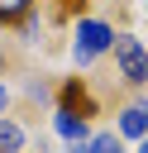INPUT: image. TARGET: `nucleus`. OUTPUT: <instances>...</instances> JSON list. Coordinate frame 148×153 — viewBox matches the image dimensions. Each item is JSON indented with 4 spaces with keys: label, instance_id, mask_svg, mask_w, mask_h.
Segmentation results:
<instances>
[{
    "label": "nucleus",
    "instance_id": "f257e3e1",
    "mask_svg": "<svg viewBox=\"0 0 148 153\" xmlns=\"http://www.w3.org/2000/svg\"><path fill=\"white\" fill-rule=\"evenodd\" d=\"M110 48H115V57H119L124 76H129L134 86H148V53H143V43H138V38H129V33H115V38H110Z\"/></svg>",
    "mask_w": 148,
    "mask_h": 153
},
{
    "label": "nucleus",
    "instance_id": "f03ea898",
    "mask_svg": "<svg viewBox=\"0 0 148 153\" xmlns=\"http://www.w3.org/2000/svg\"><path fill=\"white\" fill-rule=\"evenodd\" d=\"M110 38H115V33H110L100 19H81V24H76V62H91L95 53H105Z\"/></svg>",
    "mask_w": 148,
    "mask_h": 153
},
{
    "label": "nucleus",
    "instance_id": "7ed1b4c3",
    "mask_svg": "<svg viewBox=\"0 0 148 153\" xmlns=\"http://www.w3.org/2000/svg\"><path fill=\"white\" fill-rule=\"evenodd\" d=\"M119 129H124L129 139H143V134H148V110H143V105H129V110L119 115Z\"/></svg>",
    "mask_w": 148,
    "mask_h": 153
},
{
    "label": "nucleus",
    "instance_id": "20e7f679",
    "mask_svg": "<svg viewBox=\"0 0 148 153\" xmlns=\"http://www.w3.org/2000/svg\"><path fill=\"white\" fill-rule=\"evenodd\" d=\"M57 134H62L67 143H86V124H81L72 110H57Z\"/></svg>",
    "mask_w": 148,
    "mask_h": 153
},
{
    "label": "nucleus",
    "instance_id": "39448f33",
    "mask_svg": "<svg viewBox=\"0 0 148 153\" xmlns=\"http://www.w3.org/2000/svg\"><path fill=\"white\" fill-rule=\"evenodd\" d=\"M19 143H24V129L5 120V124H0V153H19Z\"/></svg>",
    "mask_w": 148,
    "mask_h": 153
},
{
    "label": "nucleus",
    "instance_id": "423d86ee",
    "mask_svg": "<svg viewBox=\"0 0 148 153\" xmlns=\"http://www.w3.org/2000/svg\"><path fill=\"white\" fill-rule=\"evenodd\" d=\"M86 153H119V139H115V134H95V139L86 143Z\"/></svg>",
    "mask_w": 148,
    "mask_h": 153
},
{
    "label": "nucleus",
    "instance_id": "0eeeda50",
    "mask_svg": "<svg viewBox=\"0 0 148 153\" xmlns=\"http://www.w3.org/2000/svg\"><path fill=\"white\" fill-rule=\"evenodd\" d=\"M29 5H33V0H0V19H19Z\"/></svg>",
    "mask_w": 148,
    "mask_h": 153
},
{
    "label": "nucleus",
    "instance_id": "6e6552de",
    "mask_svg": "<svg viewBox=\"0 0 148 153\" xmlns=\"http://www.w3.org/2000/svg\"><path fill=\"white\" fill-rule=\"evenodd\" d=\"M138 153H148V139H143V143H138Z\"/></svg>",
    "mask_w": 148,
    "mask_h": 153
}]
</instances>
